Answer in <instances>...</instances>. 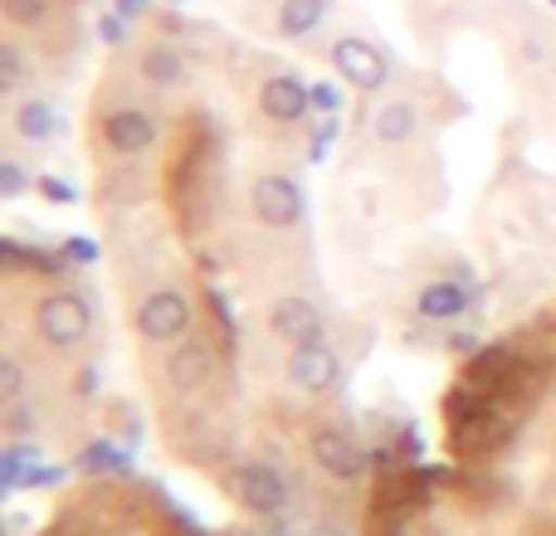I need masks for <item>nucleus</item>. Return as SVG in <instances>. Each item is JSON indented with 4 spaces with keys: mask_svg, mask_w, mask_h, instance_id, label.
<instances>
[{
    "mask_svg": "<svg viewBox=\"0 0 556 536\" xmlns=\"http://www.w3.org/2000/svg\"><path fill=\"white\" fill-rule=\"evenodd\" d=\"M25 191H29L25 166H20V162H0V195H5V201H15V195H25Z\"/></svg>",
    "mask_w": 556,
    "mask_h": 536,
    "instance_id": "nucleus-24",
    "label": "nucleus"
},
{
    "mask_svg": "<svg viewBox=\"0 0 556 536\" xmlns=\"http://www.w3.org/2000/svg\"><path fill=\"white\" fill-rule=\"evenodd\" d=\"M405 454H410V459H420V434H415V430H405Z\"/></svg>",
    "mask_w": 556,
    "mask_h": 536,
    "instance_id": "nucleus-32",
    "label": "nucleus"
},
{
    "mask_svg": "<svg viewBox=\"0 0 556 536\" xmlns=\"http://www.w3.org/2000/svg\"><path fill=\"white\" fill-rule=\"evenodd\" d=\"M5 410H10V414H5V430H10V434H25L29 424H35V414H29L20 400H15V405H5Z\"/></svg>",
    "mask_w": 556,
    "mask_h": 536,
    "instance_id": "nucleus-29",
    "label": "nucleus"
},
{
    "mask_svg": "<svg viewBox=\"0 0 556 536\" xmlns=\"http://www.w3.org/2000/svg\"><path fill=\"white\" fill-rule=\"evenodd\" d=\"M35 332H39V342L54 346V352H74V346H84L88 336H93V307H88V297L59 288V293L39 297Z\"/></svg>",
    "mask_w": 556,
    "mask_h": 536,
    "instance_id": "nucleus-1",
    "label": "nucleus"
},
{
    "mask_svg": "<svg viewBox=\"0 0 556 536\" xmlns=\"http://www.w3.org/2000/svg\"><path fill=\"white\" fill-rule=\"evenodd\" d=\"M215 381V352L205 342H176L166 356V385L176 395H195Z\"/></svg>",
    "mask_w": 556,
    "mask_h": 536,
    "instance_id": "nucleus-11",
    "label": "nucleus"
},
{
    "mask_svg": "<svg viewBox=\"0 0 556 536\" xmlns=\"http://www.w3.org/2000/svg\"><path fill=\"white\" fill-rule=\"evenodd\" d=\"M269 332L288 346H307V342H323V312H317L307 297L283 293L269 307Z\"/></svg>",
    "mask_w": 556,
    "mask_h": 536,
    "instance_id": "nucleus-10",
    "label": "nucleus"
},
{
    "mask_svg": "<svg viewBox=\"0 0 556 536\" xmlns=\"http://www.w3.org/2000/svg\"><path fill=\"white\" fill-rule=\"evenodd\" d=\"M156 137H162V127L142 107H117V113L103 117V146L113 156H147L156 146Z\"/></svg>",
    "mask_w": 556,
    "mask_h": 536,
    "instance_id": "nucleus-8",
    "label": "nucleus"
},
{
    "mask_svg": "<svg viewBox=\"0 0 556 536\" xmlns=\"http://www.w3.org/2000/svg\"><path fill=\"white\" fill-rule=\"evenodd\" d=\"M342 78H313V113H327V117H342L346 107V93H342Z\"/></svg>",
    "mask_w": 556,
    "mask_h": 536,
    "instance_id": "nucleus-20",
    "label": "nucleus"
},
{
    "mask_svg": "<svg viewBox=\"0 0 556 536\" xmlns=\"http://www.w3.org/2000/svg\"><path fill=\"white\" fill-rule=\"evenodd\" d=\"M260 113L269 123H303L313 113V84H303L298 74H274L260 84Z\"/></svg>",
    "mask_w": 556,
    "mask_h": 536,
    "instance_id": "nucleus-9",
    "label": "nucleus"
},
{
    "mask_svg": "<svg viewBox=\"0 0 556 536\" xmlns=\"http://www.w3.org/2000/svg\"><path fill=\"white\" fill-rule=\"evenodd\" d=\"M113 10H117L123 20H137V15L147 10V0H113Z\"/></svg>",
    "mask_w": 556,
    "mask_h": 536,
    "instance_id": "nucleus-31",
    "label": "nucleus"
},
{
    "mask_svg": "<svg viewBox=\"0 0 556 536\" xmlns=\"http://www.w3.org/2000/svg\"><path fill=\"white\" fill-rule=\"evenodd\" d=\"M332 74L356 93H381L386 78H391V54L366 35H342L332 44Z\"/></svg>",
    "mask_w": 556,
    "mask_h": 536,
    "instance_id": "nucleus-3",
    "label": "nucleus"
},
{
    "mask_svg": "<svg viewBox=\"0 0 556 536\" xmlns=\"http://www.w3.org/2000/svg\"><path fill=\"white\" fill-rule=\"evenodd\" d=\"M172 5H186V0H172Z\"/></svg>",
    "mask_w": 556,
    "mask_h": 536,
    "instance_id": "nucleus-36",
    "label": "nucleus"
},
{
    "mask_svg": "<svg viewBox=\"0 0 556 536\" xmlns=\"http://www.w3.org/2000/svg\"><path fill=\"white\" fill-rule=\"evenodd\" d=\"M98 39H103L108 49H117V44H123V39H127V20L117 15V10H108V15L98 20Z\"/></svg>",
    "mask_w": 556,
    "mask_h": 536,
    "instance_id": "nucleus-26",
    "label": "nucleus"
},
{
    "mask_svg": "<svg viewBox=\"0 0 556 536\" xmlns=\"http://www.w3.org/2000/svg\"><path fill=\"white\" fill-rule=\"evenodd\" d=\"M307 536H352V532H342V527H332V522H323V527H313Z\"/></svg>",
    "mask_w": 556,
    "mask_h": 536,
    "instance_id": "nucleus-34",
    "label": "nucleus"
},
{
    "mask_svg": "<svg viewBox=\"0 0 556 536\" xmlns=\"http://www.w3.org/2000/svg\"><path fill=\"white\" fill-rule=\"evenodd\" d=\"M54 483H64V469H54V463H35L25 478V488H54Z\"/></svg>",
    "mask_w": 556,
    "mask_h": 536,
    "instance_id": "nucleus-28",
    "label": "nucleus"
},
{
    "mask_svg": "<svg viewBox=\"0 0 556 536\" xmlns=\"http://www.w3.org/2000/svg\"><path fill=\"white\" fill-rule=\"evenodd\" d=\"M454 352H479V336H454Z\"/></svg>",
    "mask_w": 556,
    "mask_h": 536,
    "instance_id": "nucleus-33",
    "label": "nucleus"
},
{
    "mask_svg": "<svg viewBox=\"0 0 556 536\" xmlns=\"http://www.w3.org/2000/svg\"><path fill=\"white\" fill-rule=\"evenodd\" d=\"M386 536H405V532H386Z\"/></svg>",
    "mask_w": 556,
    "mask_h": 536,
    "instance_id": "nucleus-35",
    "label": "nucleus"
},
{
    "mask_svg": "<svg viewBox=\"0 0 556 536\" xmlns=\"http://www.w3.org/2000/svg\"><path fill=\"white\" fill-rule=\"evenodd\" d=\"M137 68H142V78L156 88V93H176V88L191 78V64H186V54L176 44H147L142 59H137Z\"/></svg>",
    "mask_w": 556,
    "mask_h": 536,
    "instance_id": "nucleus-15",
    "label": "nucleus"
},
{
    "mask_svg": "<svg viewBox=\"0 0 556 536\" xmlns=\"http://www.w3.org/2000/svg\"><path fill=\"white\" fill-rule=\"evenodd\" d=\"M307 449H313L317 469H323L327 478H337V483H356V478H366V469H371V454H366L362 444H356L352 434H342V430H313Z\"/></svg>",
    "mask_w": 556,
    "mask_h": 536,
    "instance_id": "nucleus-6",
    "label": "nucleus"
},
{
    "mask_svg": "<svg viewBox=\"0 0 556 536\" xmlns=\"http://www.w3.org/2000/svg\"><path fill=\"white\" fill-rule=\"evenodd\" d=\"M211 312H215V317H220L225 336H230V342H235V322H230V312H225V293H215V288H211Z\"/></svg>",
    "mask_w": 556,
    "mask_h": 536,
    "instance_id": "nucleus-30",
    "label": "nucleus"
},
{
    "mask_svg": "<svg viewBox=\"0 0 556 536\" xmlns=\"http://www.w3.org/2000/svg\"><path fill=\"white\" fill-rule=\"evenodd\" d=\"M337 381H342V361H337V352L327 342H307V346H293V356H288V385L303 395H327L337 391Z\"/></svg>",
    "mask_w": 556,
    "mask_h": 536,
    "instance_id": "nucleus-7",
    "label": "nucleus"
},
{
    "mask_svg": "<svg viewBox=\"0 0 556 536\" xmlns=\"http://www.w3.org/2000/svg\"><path fill=\"white\" fill-rule=\"evenodd\" d=\"M0 10L10 25H39V20H49L54 0H0Z\"/></svg>",
    "mask_w": 556,
    "mask_h": 536,
    "instance_id": "nucleus-22",
    "label": "nucleus"
},
{
    "mask_svg": "<svg viewBox=\"0 0 556 536\" xmlns=\"http://www.w3.org/2000/svg\"><path fill=\"white\" fill-rule=\"evenodd\" d=\"M250 215L264 225V230H298L307 215L303 186L283 171H269L250 186Z\"/></svg>",
    "mask_w": 556,
    "mask_h": 536,
    "instance_id": "nucleus-4",
    "label": "nucleus"
},
{
    "mask_svg": "<svg viewBox=\"0 0 556 536\" xmlns=\"http://www.w3.org/2000/svg\"><path fill=\"white\" fill-rule=\"evenodd\" d=\"M371 137L381 146H405L420 137V107L410 98H381V107L371 113Z\"/></svg>",
    "mask_w": 556,
    "mask_h": 536,
    "instance_id": "nucleus-14",
    "label": "nucleus"
},
{
    "mask_svg": "<svg viewBox=\"0 0 556 536\" xmlns=\"http://www.w3.org/2000/svg\"><path fill=\"white\" fill-rule=\"evenodd\" d=\"M552 5H556V0H552Z\"/></svg>",
    "mask_w": 556,
    "mask_h": 536,
    "instance_id": "nucleus-38",
    "label": "nucleus"
},
{
    "mask_svg": "<svg viewBox=\"0 0 556 536\" xmlns=\"http://www.w3.org/2000/svg\"><path fill=\"white\" fill-rule=\"evenodd\" d=\"M78 469H84V473H113V478H127V473H132V459H127L123 444L93 439L84 449V459H78Z\"/></svg>",
    "mask_w": 556,
    "mask_h": 536,
    "instance_id": "nucleus-17",
    "label": "nucleus"
},
{
    "mask_svg": "<svg viewBox=\"0 0 556 536\" xmlns=\"http://www.w3.org/2000/svg\"><path fill=\"white\" fill-rule=\"evenodd\" d=\"M15 137L25 146H45V142H54L59 137V127H64V117H59V103L54 98H45V93H29V98H20L15 103Z\"/></svg>",
    "mask_w": 556,
    "mask_h": 536,
    "instance_id": "nucleus-12",
    "label": "nucleus"
},
{
    "mask_svg": "<svg viewBox=\"0 0 556 536\" xmlns=\"http://www.w3.org/2000/svg\"><path fill=\"white\" fill-rule=\"evenodd\" d=\"M35 463H45V454H39L35 444H10V449L0 454V488H5V493L25 488V478H29V469H35Z\"/></svg>",
    "mask_w": 556,
    "mask_h": 536,
    "instance_id": "nucleus-18",
    "label": "nucleus"
},
{
    "mask_svg": "<svg viewBox=\"0 0 556 536\" xmlns=\"http://www.w3.org/2000/svg\"><path fill=\"white\" fill-rule=\"evenodd\" d=\"M39 191H45L54 205H74V201H78L74 186H68V181H54V176H39Z\"/></svg>",
    "mask_w": 556,
    "mask_h": 536,
    "instance_id": "nucleus-27",
    "label": "nucleus"
},
{
    "mask_svg": "<svg viewBox=\"0 0 556 536\" xmlns=\"http://www.w3.org/2000/svg\"><path fill=\"white\" fill-rule=\"evenodd\" d=\"M74 5H88V0H74Z\"/></svg>",
    "mask_w": 556,
    "mask_h": 536,
    "instance_id": "nucleus-37",
    "label": "nucleus"
},
{
    "mask_svg": "<svg viewBox=\"0 0 556 536\" xmlns=\"http://www.w3.org/2000/svg\"><path fill=\"white\" fill-rule=\"evenodd\" d=\"M337 132H342V117H327V113H313V137H307V162L323 166L327 152H332Z\"/></svg>",
    "mask_w": 556,
    "mask_h": 536,
    "instance_id": "nucleus-19",
    "label": "nucleus"
},
{
    "mask_svg": "<svg viewBox=\"0 0 556 536\" xmlns=\"http://www.w3.org/2000/svg\"><path fill=\"white\" fill-rule=\"evenodd\" d=\"M20 84H25V54H20V44H0V93H20Z\"/></svg>",
    "mask_w": 556,
    "mask_h": 536,
    "instance_id": "nucleus-21",
    "label": "nucleus"
},
{
    "mask_svg": "<svg viewBox=\"0 0 556 536\" xmlns=\"http://www.w3.org/2000/svg\"><path fill=\"white\" fill-rule=\"evenodd\" d=\"M327 10H332V0H278L274 35L288 39V44H298V39H307V35H317V29H323Z\"/></svg>",
    "mask_w": 556,
    "mask_h": 536,
    "instance_id": "nucleus-16",
    "label": "nucleus"
},
{
    "mask_svg": "<svg viewBox=\"0 0 556 536\" xmlns=\"http://www.w3.org/2000/svg\"><path fill=\"white\" fill-rule=\"evenodd\" d=\"M469 307H473V293L459 278H430V283L415 293V312H420L425 322H454V317H464Z\"/></svg>",
    "mask_w": 556,
    "mask_h": 536,
    "instance_id": "nucleus-13",
    "label": "nucleus"
},
{
    "mask_svg": "<svg viewBox=\"0 0 556 536\" xmlns=\"http://www.w3.org/2000/svg\"><path fill=\"white\" fill-rule=\"evenodd\" d=\"M132 327L142 342L176 346V342H186V332H191V303H186L181 288H156V293H147L142 303H137Z\"/></svg>",
    "mask_w": 556,
    "mask_h": 536,
    "instance_id": "nucleus-2",
    "label": "nucleus"
},
{
    "mask_svg": "<svg viewBox=\"0 0 556 536\" xmlns=\"http://www.w3.org/2000/svg\"><path fill=\"white\" fill-rule=\"evenodd\" d=\"M230 488H235V498L254 512V518H283L288 498H293L288 483H283V473H278L274 463H260V459L240 463V469L230 473Z\"/></svg>",
    "mask_w": 556,
    "mask_h": 536,
    "instance_id": "nucleus-5",
    "label": "nucleus"
},
{
    "mask_svg": "<svg viewBox=\"0 0 556 536\" xmlns=\"http://www.w3.org/2000/svg\"><path fill=\"white\" fill-rule=\"evenodd\" d=\"M20 391H25V371H20L15 356H5V361H0V405H15Z\"/></svg>",
    "mask_w": 556,
    "mask_h": 536,
    "instance_id": "nucleus-23",
    "label": "nucleus"
},
{
    "mask_svg": "<svg viewBox=\"0 0 556 536\" xmlns=\"http://www.w3.org/2000/svg\"><path fill=\"white\" fill-rule=\"evenodd\" d=\"M64 259L68 264H98V240H88V234H74V240H64Z\"/></svg>",
    "mask_w": 556,
    "mask_h": 536,
    "instance_id": "nucleus-25",
    "label": "nucleus"
}]
</instances>
